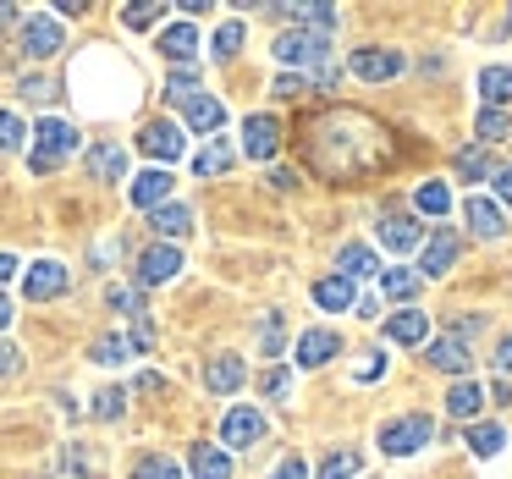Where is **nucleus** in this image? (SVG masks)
I'll use <instances>...</instances> for the list:
<instances>
[{
  "mask_svg": "<svg viewBox=\"0 0 512 479\" xmlns=\"http://www.w3.org/2000/svg\"><path fill=\"white\" fill-rule=\"evenodd\" d=\"M309 155L320 166V177L353 182L386 160V127L369 122L364 111H325L309 127Z\"/></svg>",
  "mask_w": 512,
  "mask_h": 479,
  "instance_id": "f257e3e1",
  "label": "nucleus"
},
{
  "mask_svg": "<svg viewBox=\"0 0 512 479\" xmlns=\"http://www.w3.org/2000/svg\"><path fill=\"white\" fill-rule=\"evenodd\" d=\"M28 144H34V149H28V171H34V177H50L61 160L78 155V127L61 122V116H45V122L28 133Z\"/></svg>",
  "mask_w": 512,
  "mask_h": 479,
  "instance_id": "f03ea898",
  "label": "nucleus"
},
{
  "mask_svg": "<svg viewBox=\"0 0 512 479\" xmlns=\"http://www.w3.org/2000/svg\"><path fill=\"white\" fill-rule=\"evenodd\" d=\"M430 441H435L430 413H402V419L380 424V452H391V457H408V452H419V446H430Z\"/></svg>",
  "mask_w": 512,
  "mask_h": 479,
  "instance_id": "7ed1b4c3",
  "label": "nucleus"
},
{
  "mask_svg": "<svg viewBox=\"0 0 512 479\" xmlns=\"http://www.w3.org/2000/svg\"><path fill=\"white\" fill-rule=\"evenodd\" d=\"M325 50H331V34H309V28L276 34V61L281 67H325Z\"/></svg>",
  "mask_w": 512,
  "mask_h": 479,
  "instance_id": "20e7f679",
  "label": "nucleus"
},
{
  "mask_svg": "<svg viewBox=\"0 0 512 479\" xmlns=\"http://www.w3.org/2000/svg\"><path fill=\"white\" fill-rule=\"evenodd\" d=\"M72 287V270L61 265V259H34V265L23 270V292L34 303H50V298H61V292Z\"/></svg>",
  "mask_w": 512,
  "mask_h": 479,
  "instance_id": "39448f33",
  "label": "nucleus"
},
{
  "mask_svg": "<svg viewBox=\"0 0 512 479\" xmlns=\"http://www.w3.org/2000/svg\"><path fill=\"white\" fill-rule=\"evenodd\" d=\"M171 188H177V177H171L166 166H149L127 182V199H133L138 210H160V204H171Z\"/></svg>",
  "mask_w": 512,
  "mask_h": 479,
  "instance_id": "423d86ee",
  "label": "nucleus"
},
{
  "mask_svg": "<svg viewBox=\"0 0 512 479\" xmlns=\"http://www.w3.org/2000/svg\"><path fill=\"white\" fill-rule=\"evenodd\" d=\"M61 45H67V28H61L50 12H39V17H28V23H23V50L34 61H50Z\"/></svg>",
  "mask_w": 512,
  "mask_h": 479,
  "instance_id": "0eeeda50",
  "label": "nucleus"
},
{
  "mask_svg": "<svg viewBox=\"0 0 512 479\" xmlns=\"http://www.w3.org/2000/svg\"><path fill=\"white\" fill-rule=\"evenodd\" d=\"M276 149H281V122L276 116H248L243 122V155L248 160H276Z\"/></svg>",
  "mask_w": 512,
  "mask_h": 479,
  "instance_id": "6e6552de",
  "label": "nucleus"
},
{
  "mask_svg": "<svg viewBox=\"0 0 512 479\" xmlns=\"http://www.w3.org/2000/svg\"><path fill=\"white\" fill-rule=\"evenodd\" d=\"M177 270H182L177 243H155V248H144V254H138V287H160V281H171Z\"/></svg>",
  "mask_w": 512,
  "mask_h": 479,
  "instance_id": "1a4fd4ad",
  "label": "nucleus"
},
{
  "mask_svg": "<svg viewBox=\"0 0 512 479\" xmlns=\"http://www.w3.org/2000/svg\"><path fill=\"white\" fill-rule=\"evenodd\" d=\"M138 149H144L149 160H160V166H166V160H177L182 149H188V138H182L177 122H149L144 133H138Z\"/></svg>",
  "mask_w": 512,
  "mask_h": 479,
  "instance_id": "9d476101",
  "label": "nucleus"
},
{
  "mask_svg": "<svg viewBox=\"0 0 512 479\" xmlns=\"http://www.w3.org/2000/svg\"><path fill=\"white\" fill-rule=\"evenodd\" d=\"M457 248H463V237H457L452 226H435V232L424 237V265H419V281H424V276H441V270H452Z\"/></svg>",
  "mask_w": 512,
  "mask_h": 479,
  "instance_id": "9b49d317",
  "label": "nucleus"
},
{
  "mask_svg": "<svg viewBox=\"0 0 512 479\" xmlns=\"http://www.w3.org/2000/svg\"><path fill=\"white\" fill-rule=\"evenodd\" d=\"M424 358H430L441 375H457V380H468V364H474V353H468L463 336H435V342L424 347Z\"/></svg>",
  "mask_w": 512,
  "mask_h": 479,
  "instance_id": "f8f14e48",
  "label": "nucleus"
},
{
  "mask_svg": "<svg viewBox=\"0 0 512 479\" xmlns=\"http://www.w3.org/2000/svg\"><path fill=\"white\" fill-rule=\"evenodd\" d=\"M402 67H408V61H402V50H380V45H369V50H358V56H353V72L364 83H391Z\"/></svg>",
  "mask_w": 512,
  "mask_h": 479,
  "instance_id": "ddd939ff",
  "label": "nucleus"
},
{
  "mask_svg": "<svg viewBox=\"0 0 512 479\" xmlns=\"http://www.w3.org/2000/svg\"><path fill=\"white\" fill-rule=\"evenodd\" d=\"M276 17H292V28H309V34H336V6L325 0H298V6H270Z\"/></svg>",
  "mask_w": 512,
  "mask_h": 479,
  "instance_id": "4468645a",
  "label": "nucleus"
},
{
  "mask_svg": "<svg viewBox=\"0 0 512 479\" xmlns=\"http://www.w3.org/2000/svg\"><path fill=\"white\" fill-rule=\"evenodd\" d=\"M265 441V413L259 408H232L221 419V446H254Z\"/></svg>",
  "mask_w": 512,
  "mask_h": 479,
  "instance_id": "2eb2a0df",
  "label": "nucleus"
},
{
  "mask_svg": "<svg viewBox=\"0 0 512 479\" xmlns=\"http://www.w3.org/2000/svg\"><path fill=\"white\" fill-rule=\"evenodd\" d=\"M336 353H342V336L325 331V325H314V331L298 336V353H292V358H298L303 369H320V364H331Z\"/></svg>",
  "mask_w": 512,
  "mask_h": 479,
  "instance_id": "dca6fc26",
  "label": "nucleus"
},
{
  "mask_svg": "<svg viewBox=\"0 0 512 479\" xmlns=\"http://www.w3.org/2000/svg\"><path fill=\"white\" fill-rule=\"evenodd\" d=\"M463 221H468V232H474V237H501V232H507L501 204L496 199H479V193H468V199H463Z\"/></svg>",
  "mask_w": 512,
  "mask_h": 479,
  "instance_id": "f3484780",
  "label": "nucleus"
},
{
  "mask_svg": "<svg viewBox=\"0 0 512 479\" xmlns=\"http://www.w3.org/2000/svg\"><path fill=\"white\" fill-rule=\"evenodd\" d=\"M160 56L177 61V67H182V61H193V56H199V28H193V23L160 28Z\"/></svg>",
  "mask_w": 512,
  "mask_h": 479,
  "instance_id": "a211bd4d",
  "label": "nucleus"
},
{
  "mask_svg": "<svg viewBox=\"0 0 512 479\" xmlns=\"http://www.w3.org/2000/svg\"><path fill=\"white\" fill-rule=\"evenodd\" d=\"M336 276H347V281H369V276H380L375 248H369V243H347L342 254H336Z\"/></svg>",
  "mask_w": 512,
  "mask_h": 479,
  "instance_id": "6ab92c4d",
  "label": "nucleus"
},
{
  "mask_svg": "<svg viewBox=\"0 0 512 479\" xmlns=\"http://www.w3.org/2000/svg\"><path fill=\"white\" fill-rule=\"evenodd\" d=\"M243 380H248V364H243V358H232V353H221V358L204 364V386L221 391V397H226V391H237Z\"/></svg>",
  "mask_w": 512,
  "mask_h": 479,
  "instance_id": "aec40b11",
  "label": "nucleus"
},
{
  "mask_svg": "<svg viewBox=\"0 0 512 479\" xmlns=\"http://www.w3.org/2000/svg\"><path fill=\"white\" fill-rule=\"evenodd\" d=\"M149 226H155V232L166 237V243H177V237H188V232H193V210L171 199V204H160V210H149Z\"/></svg>",
  "mask_w": 512,
  "mask_h": 479,
  "instance_id": "412c9836",
  "label": "nucleus"
},
{
  "mask_svg": "<svg viewBox=\"0 0 512 479\" xmlns=\"http://www.w3.org/2000/svg\"><path fill=\"white\" fill-rule=\"evenodd\" d=\"M380 243L397 248V254H408V248L424 243V226L413 221V215H386V221H380Z\"/></svg>",
  "mask_w": 512,
  "mask_h": 479,
  "instance_id": "4be33fe9",
  "label": "nucleus"
},
{
  "mask_svg": "<svg viewBox=\"0 0 512 479\" xmlns=\"http://www.w3.org/2000/svg\"><path fill=\"white\" fill-rule=\"evenodd\" d=\"M182 116H188V127H193V133H215V127L226 122V105L215 100V94H193V100L182 105Z\"/></svg>",
  "mask_w": 512,
  "mask_h": 479,
  "instance_id": "5701e85b",
  "label": "nucleus"
},
{
  "mask_svg": "<svg viewBox=\"0 0 512 479\" xmlns=\"http://www.w3.org/2000/svg\"><path fill=\"white\" fill-rule=\"evenodd\" d=\"M188 468H193V479H232V457H226V446H193Z\"/></svg>",
  "mask_w": 512,
  "mask_h": 479,
  "instance_id": "b1692460",
  "label": "nucleus"
},
{
  "mask_svg": "<svg viewBox=\"0 0 512 479\" xmlns=\"http://www.w3.org/2000/svg\"><path fill=\"white\" fill-rule=\"evenodd\" d=\"M386 336H391V342H424V336H430V314H424V309H397V314H391V320H386Z\"/></svg>",
  "mask_w": 512,
  "mask_h": 479,
  "instance_id": "393cba45",
  "label": "nucleus"
},
{
  "mask_svg": "<svg viewBox=\"0 0 512 479\" xmlns=\"http://www.w3.org/2000/svg\"><path fill=\"white\" fill-rule=\"evenodd\" d=\"M479 100H485V111L512 105V67H485L479 72Z\"/></svg>",
  "mask_w": 512,
  "mask_h": 479,
  "instance_id": "a878e982",
  "label": "nucleus"
},
{
  "mask_svg": "<svg viewBox=\"0 0 512 479\" xmlns=\"http://www.w3.org/2000/svg\"><path fill=\"white\" fill-rule=\"evenodd\" d=\"M479 408H485V386H479V380H452V391H446V413H452V419H474Z\"/></svg>",
  "mask_w": 512,
  "mask_h": 479,
  "instance_id": "bb28decb",
  "label": "nucleus"
},
{
  "mask_svg": "<svg viewBox=\"0 0 512 479\" xmlns=\"http://www.w3.org/2000/svg\"><path fill=\"white\" fill-rule=\"evenodd\" d=\"M89 171L100 182H122L127 177V149L122 144H94L89 149Z\"/></svg>",
  "mask_w": 512,
  "mask_h": 479,
  "instance_id": "cd10ccee",
  "label": "nucleus"
},
{
  "mask_svg": "<svg viewBox=\"0 0 512 479\" xmlns=\"http://www.w3.org/2000/svg\"><path fill=\"white\" fill-rule=\"evenodd\" d=\"M314 303L336 314V309H353L358 292H353V281H347V276H325V281H314Z\"/></svg>",
  "mask_w": 512,
  "mask_h": 479,
  "instance_id": "c85d7f7f",
  "label": "nucleus"
},
{
  "mask_svg": "<svg viewBox=\"0 0 512 479\" xmlns=\"http://www.w3.org/2000/svg\"><path fill=\"white\" fill-rule=\"evenodd\" d=\"M232 160H237V149L215 138V144H204L199 155H193V171H199V177H221V171H232Z\"/></svg>",
  "mask_w": 512,
  "mask_h": 479,
  "instance_id": "c756f323",
  "label": "nucleus"
},
{
  "mask_svg": "<svg viewBox=\"0 0 512 479\" xmlns=\"http://www.w3.org/2000/svg\"><path fill=\"white\" fill-rule=\"evenodd\" d=\"M474 138L479 144H501V138H512V116L507 111H479L474 116Z\"/></svg>",
  "mask_w": 512,
  "mask_h": 479,
  "instance_id": "7c9ffc66",
  "label": "nucleus"
},
{
  "mask_svg": "<svg viewBox=\"0 0 512 479\" xmlns=\"http://www.w3.org/2000/svg\"><path fill=\"white\" fill-rule=\"evenodd\" d=\"M380 292H386V298H413V292H419V270H408V265L380 270Z\"/></svg>",
  "mask_w": 512,
  "mask_h": 479,
  "instance_id": "2f4dec72",
  "label": "nucleus"
},
{
  "mask_svg": "<svg viewBox=\"0 0 512 479\" xmlns=\"http://www.w3.org/2000/svg\"><path fill=\"white\" fill-rule=\"evenodd\" d=\"M413 210H419V215H446V210H452V193H446V182H419V193H413Z\"/></svg>",
  "mask_w": 512,
  "mask_h": 479,
  "instance_id": "473e14b6",
  "label": "nucleus"
},
{
  "mask_svg": "<svg viewBox=\"0 0 512 479\" xmlns=\"http://www.w3.org/2000/svg\"><path fill=\"white\" fill-rule=\"evenodd\" d=\"M468 446H474V457H496L507 435H501V424H468Z\"/></svg>",
  "mask_w": 512,
  "mask_h": 479,
  "instance_id": "72a5a7b5",
  "label": "nucleus"
},
{
  "mask_svg": "<svg viewBox=\"0 0 512 479\" xmlns=\"http://www.w3.org/2000/svg\"><path fill=\"white\" fill-rule=\"evenodd\" d=\"M193 94H204V89H199V72H193V67H177V72L166 78V100H171V105H188Z\"/></svg>",
  "mask_w": 512,
  "mask_h": 479,
  "instance_id": "f704fd0d",
  "label": "nucleus"
},
{
  "mask_svg": "<svg viewBox=\"0 0 512 479\" xmlns=\"http://www.w3.org/2000/svg\"><path fill=\"white\" fill-rule=\"evenodd\" d=\"M89 358L94 364H127V358H133V342H127V336H100V342L89 347Z\"/></svg>",
  "mask_w": 512,
  "mask_h": 479,
  "instance_id": "c9c22d12",
  "label": "nucleus"
},
{
  "mask_svg": "<svg viewBox=\"0 0 512 479\" xmlns=\"http://www.w3.org/2000/svg\"><path fill=\"white\" fill-rule=\"evenodd\" d=\"M358 468H364V457H358V452H331L314 474H320V479H353Z\"/></svg>",
  "mask_w": 512,
  "mask_h": 479,
  "instance_id": "e433bc0d",
  "label": "nucleus"
},
{
  "mask_svg": "<svg viewBox=\"0 0 512 479\" xmlns=\"http://www.w3.org/2000/svg\"><path fill=\"white\" fill-rule=\"evenodd\" d=\"M23 144H28L23 116H17V111H0V155H12V149H23Z\"/></svg>",
  "mask_w": 512,
  "mask_h": 479,
  "instance_id": "4c0bfd02",
  "label": "nucleus"
},
{
  "mask_svg": "<svg viewBox=\"0 0 512 479\" xmlns=\"http://www.w3.org/2000/svg\"><path fill=\"white\" fill-rule=\"evenodd\" d=\"M243 39H248V28L237 23V17H232V23H221V28H215V56H221V61H232L237 50H243Z\"/></svg>",
  "mask_w": 512,
  "mask_h": 479,
  "instance_id": "58836bf2",
  "label": "nucleus"
},
{
  "mask_svg": "<svg viewBox=\"0 0 512 479\" xmlns=\"http://www.w3.org/2000/svg\"><path fill=\"white\" fill-rule=\"evenodd\" d=\"M457 177H468V182H479V177H490V155L485 149H463V155H457Z\"/></svg>",
  "mask_w": 512,
  "mask_h": 479,
  "instance_id": "ea45409f",
  "label": "nucleus"
},
{
  "mask_svg": "<svg viewBox=\"0 0 512 479\" xmlns=\"http://www.w3.org/2000/svg\"><path fill=\"white\" fill-rule=\"evenodd\" d=\"M133 479H188V474H182L171 457H144V463L133 468Z\"/></svg>",
  "mask_w": 512,
  "mask_h": 479,
  "instance_id": "a19ab883",
  "label": "nucleus"
},
{
  "mask_svg": "<svg viewBox=\"0 0 512 479\" xmlns=\"http://www.w3.org/2000/svg\"><path fill=\"white\" fill-rule=\"evenodd\" d=\"M160 12H166V6H155V0H133V6L122 12V23H127V28H155Z\"/></svg>",
  "mask_w": 512,
  "mask_h": 479,
  "instance_id": "79ce46f5",
  "label": "nucleus"
},
{
  "mask_svg": "<svg viewBox=\"0 0 512 479\" xmlns=\"http://www.w3.org/2000/svg\"><path fill=\"white\" fill-rule=\"evenodd\" d=\"M122 413H127V391L122 386H111V391L94 397V419H122Z\"/></svg>",
  "mask_w": 512,
  "mask_h": 479,
  "instance_id": "37998d69",
  "label": "nucleus"
},
{
  "mask_svg": "<svg viewBox=\"0 0 512 479\" xmlns=\"http://www.w3.org/2000/svg\"><path fill=\"white\" fill-rule=\"evenodd\" d=\"M105 298H111V309H122V314H144V292L138 287H111Z\"/></svg>",
  "mask_w": 512,
  "mask_h": 479,
  "instance_id": "c03bdc74",
  "label": "nucleus"
},
{
  "mask_svg": "<svg viewBox=\"0 0 512 479\" xmlns=\"http://www.w3.org/2000/svg\"><path fill=\"white\" fill-rule=\"evenodd\" d=\"M281 336H287L281 314H265V331H259V347H265V358H276V353H281Z\"/></svg>",
  "mask_w": 512,
  "mask_h": 479,
  "instance_id": "a18cd8bd",
  "label": "nucleus"
},
{
  "mask_svg": "<svg viewBox=\"0 0 512 479\" xmlns=\"http://www.w3.org/2000/svg\"><path fill=\"white\" fill-rule=\"evenodd\" d=\"M259 391H265V397H287V391H292V369H265V375H259Z\"/></svg>",
  "mask_w": 512,
  "mask_h": 479,
  "instance_id": "49530a36",
  "label": "nucleus"
},
{
  "mask_svg": "<svg viewBox=\"0 0 512 479\" xmlns=\"http://www.w3.org/2000/svg\"><path fill=\"white\" fill-rule=\"evenodd\" d=\"M276 94H281V100H298V94H309V78L287 72V78H276Z\"/></svg>",
  "mask_w": 512,
  "mask_h": 479,
  "instance_id": "de8ad7c7",
  "label": "nucleus"
},
{
  "mask_svg": "<svg viewBox=\"0 0 512 479\" xmlns=\"http://www.w3.org/2000/svg\"><path fill=\"white\" fill-rule=\"evenodd\" d=\"M23 94H28L34 105H45L50 94H56V83H50V78H23Z\"/></svg>",
  "mask_w": 512,
  "mask_h": 479,
  "instance_id": "09e8293b",
  "label": "nucleus"
},
{
  "mask_svg": "<svg viewBox=\"0 0 512 479\" xmlns=\"http://www.w3.org/2000/svg\"><path fill=\"white\" fill-rule=\"evenodd\" d=\"M490 182H496V199L512 204V166H496V171H490Z\"/></svg>",
  "mask_w": 512,
  "mask_h": 479,
  "instance_id": "8fccbe9b",
  "label": "nucleus"
},
{
  "mask_svg": "<svg viewBox=\"0 0 512 479\" xmlns=\"http://www.w3.org/2000/svg\"><path fill=\"white\" fill-rule=\"evenodd\" d=\"M270 479H309V463H303V457H287V463H281Z\"/></svg>",
  "mask_w": 512,
  "mask_h": 479,
  "instance_id": "3c124183",
  "label": "nucleus"
},
{
  "mask_svg": "<svg viewBox=\"0 0 512 479\" xmlns=\"http://www.w3.org/2000/svg\"><path fill=\"white\" fill-rule=\"evenodd\" d=\"M17 364H23V353L12 342H0V375H17Z\"/></svg>",
  "mask_w": 512,
  "mask_h": 479,
  "instance_id": "603ef678",
  "label": "nucleus"
},
{
  "mask_svg": "<svg viewBox=\"0 0 512 479\" xmlns=\"http://www.w3.org/2000/svg\"><path fill=\"white\" fill-rule=\"evenodd\" d=\"M270 188H281V193H292V188H298V171H287V166H276V171H270Z\"/></svg>",
  "mask_w": 512,
  "mask_h": 479,
  "instance_id": "864d4df0",
  "label": "nucleus"
},
{
  "mask_svg": "<svg viewBox=\"0 0 512 479\" xmlns=\"http://www.w3.org/2000/svg\"><path fill=\"white\" fill-rule=\"evenodd\" d=\"M375 375H386V358H380V353H369L364 364H358V380H375Z\"/></svg>",
  "mask_w": 512,
  "mask_h": 479,
  "instance_id": "5fc2aeb1",
  "label": "nucleus"
},
{
  "mask_svg": "<svg viewBox=\"0 0 512 479\" xmlns=\"http://www.w3.org/2000/svg\"><path fill=\"white\" fill-rule=\"evenodd\" d=\"M496 364H501V369H507V375H512V331L501 336V347H496Z\"/></svg>",
  "mask_w": 512,
  "mask_h": 479,
  "instance_id": "6e6d98bb",
  "label": "nucleus"
},
{
  "mask_svg": "<svg viewBox=\"0 0 512 479\" xmlns=\"http://www.w3.org/2000/svg\"><path fill=\"white\" fill-rule=\"evenodd\" d=\"M78 12H83V0H56V12H50V17L61 23V17H78Z\"/></svg>",
  "mask_w": 512,
  "mask_h": 479,
  "instance_id": "4d7b16f0",
  "label": "nucleus"
},
{
  "mask_svg": "<svg viewBox=\"0 0 512 479\" xmlns=\"http://www.w3.org/2000/svg\"><path fill=\"white\" fill-rule=\"evenodd\" d=\"M485 397H490V402H512V386H507V380H496V386H490Z\"/></svg>",
  "mask_w": 512,
  "mask_h": 479,
  "instance_id": "13d9d810",
  "label": "nucleus"
},
{
  "mask_svg": "<svg viewBox=\"0 0 512 479\" xmlns=\"http://www.w3.org/2000/svg\"><path fill=\"white\" fill-rule=\"evenodd\" d=\"M17 270H23V265H17V259H12V254H0V281H12V276H17Z\"/></svg>",
  "mask_w": 512,
  "mask_h": 479,
  "instance_id": "bf43d9fd",
  "label": "nucleus"
},
{
  "mask_svg": "<svg viewBox=\"0 0 512 479\" xmlns=\"http://www.w3.org/2000/svg\"><path fill=\"white\" fill-rule=\"evenodd\" d=\"M17 23V6H6V0H0V28H12Z\"/></svg>",
  "mask_w": 512,
  "mask_h": 479,
  "instance_id": "052dcab7",
  "label": "nucleus"
},
{
  "mask_svg": "<svg viewBox=\"0 0 512 479\" xmlns=\"http://www.w3.org/2000/svg\"><path fill=\"white\" fill-rule=\"evenodd\" d=\"M6 325H12V303L0 298V331H6Z\"/></svg>",
  "mask_w": 512,
  "mask_h": 479,
  "instance_id": "680f3d73",
  "label": "nucleus"
}]
</instances>
